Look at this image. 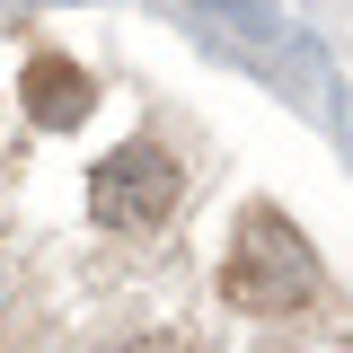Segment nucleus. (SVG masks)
<instances>
[{"label":"nucleus","mask_w":353,"mask_h":353,"mask_svg":"<svg viewBox=\"0 0 353 353\" xmlns=\"http://www.w3.org/2000/svg\"><path fill=\"white\" fill-rule=\"evenodd\" d=\"M230 301L256 309V318H283V309L309 301V283H318V265H309V239L292 230V221L274 212V203H256V212L239 221V239H230Z\"/></svg>","instance_id":"nucleus-1"},{"label":"nucleus","mask_w":353,"mask_h":353,"mask_svg":"<svg viewBox=\"0 0 353 353\" xmlns=\"http://www.w3.org/2000/svg\"><path fill=\"white\" fill-rule=\"evenodd\" d=\"M18 97H27V115H36V124L71 132V124L88 115V106H97V80H88L71 53H36V62L18 71Z\"/></svg>","instance_id":"nucleus-3"},{"label":"nucleus","mask_w":353,"mask_h":353,"mask_svg":"<svg viewBox=\"0 0 353 353\" xmlns=\"http://www.w3.org/2000/svg\"><path fill=\"white\" fill-rule=\"evenodd\" d=\"M88 212L97 230H159L176 212V159L159 141H124V150H106L97 168H88Z\"/></svg>","instance_id":"nucleus-2"}]
</instances>
